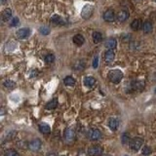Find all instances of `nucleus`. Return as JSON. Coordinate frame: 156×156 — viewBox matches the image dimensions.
Instances as JSON below:
<instances>
[{
	"label": "nucleus",
	"mask_w": 156,
	"mask_h": 156,
	"mask_svg": "<svg viewBox=\"0 0 156 156\" xmlns=\"http://www.w3.org/2000/svg\"><path fill=\"white\" fill-rule=\"evenodd\" d=\"M122 78L123 73L121 72V70H119V69H113V70L109 71V73H108V79L110 80V82L114 84H118L122 80Z\"/></svg>",
	"instance_id": "f257e3e1"
},
{
	"label": "nucleus",
	"mask_w": 156,
	"mask_h": 156,
	"mask_svg": "<svg viewBox=\"0 0 156 156\" xmlns=\"http://www.w3.org/2000/svg\"><path fill=\"white\" fill-rule=\"evenodd\" d=\"M94 13V7L92 5H85L81 11V16L84 20H88L91 18V16Z\"/></svg>",
	"instance_id": "f03ea898"
},
{
	"label": "nucleus",
	"mask_w": 156,
	"mask_h": 156,
	"mask_svg": "<svg viewBox=\"0 0 156 156\" xmlns=\"http://www.w3.org/2000/svg\"><path fill=\"white\" fill-rule=\"evenodd\" d=\"M142 145H143V140L140 138H134L130 142L131 149L135 150V151H138V149H140V147H142Z\"/></svg>",
	"instance_id": "7ed1b4c3"
},
{
	"label": "nucleus",
	"mask_w": 156,
	"mask_h": 156,
	"mask_svg": "<svg viewBox=\"0 0 156 156\" xmlns=\"http://www.w3.org/2000/svg\"><path fill=\"white\" fill-rule=\"evenodd\" d=\"M41 140L39 138H35V140H31V142H28V148L32 150V151H37L39 150V148L41 147Z\"/></svg>",
	"instance_id": "20e7f679"
},
{
	"label": "nucleus",
	"mask_w": 156,
	"mask_h": 156,
	"mask_svg": "<svg viewBox=\"0 0 156 156\" xmlns=\"http://www.w3.org/2000/svg\"><path fill=\"white\" fill-rule=\"evenodd\" d=\"M88 153L91 156H99L103 153V147L101 145H92L91 147H89Z\"/></svg>",
	"instance_id": "39448f33"
},
{
	"label": "nucleus",
	"mask_w": 156,
	"mask_h": 156,
	"mask_svg": "<svg viewBox=\"0 0 156 156\" xmlns=\"http://www.w3.org/2000/svg\"><path fill=\"white\" fill-rule=\"evenodd\" d=\"M103 20L107 23H112L113 21L115 20V14L113 12V10H106V11L103 13Z\"/></svg>",
	"instance_id": "423d86ee"
},
{
	"label": "nucleus",
	"mask_w": 156,
	"mask_h": 156,
	"mask_svg": "<svg viewBox=\"0 0 156 156\" xmlns=\"http://www.w3.org/2000/svg\"><path fill=\"white\" fill-rule=\"evenodd\" d=\"M64 138H66V140L68 142H73L74 138H75V133H74L72 129L70 128L66 129V131H64Z\"/></svg>",
	"instance_id": "0eeeda50"
},
{
	"label": "nucleus",
	"mask_w": 156,
	"mask_h": 156,
	"mask_svg": "<svg viewBox=\"0 0 156 156\" xmlns=\"http://www.w3.org/2000/svg\"><path fill=\"white\" fill-rule=\"evenodd\" d=\"M29 34H30V29L28 28H21V29H19V30L17 31V37H18L19 39L26 38V37L29 36Z\"/></svg>",
	"instance_id": "6e6552de"
},
{
	"label": "nucleus",
	"mask_w": 156,
	"mask_h": 156,
	"mask_svg": "<svg viewBox=\"0 0 156 156\" xmlns=\"http://www.w3.org/2000/svg\"><path fill=\"white\" fill-rule=\"evenodd\" d=\"M129 18V13L126 10H121L117 13V21L119 23H123V22L127 21Z\"/></svg>",
	"instance_id": "1a4fd4ad"
},
{
	"label": "nucleus",
	"mask_w": 156,
	"mask_h": 156,
	"mask_svg": "<svg viewBox=\"0 0 156 156\" xmlns=\"http://www.w3.org/2000/svg\"><path fill=\"white\" fill-rule=\"evenodd\" d=\"M115 58V54L113 50H107L105 53V61L106 63H112L113 60Z\"/></svg>",
	"instance_id": "9d476101"
},
{
	"label": "nucleus",
	"mask_w": 156,
	"mask_h": 156,
	"mask_svg": "<svg viewBox=\"0 0 156 156\" xmlns=\"http://www.w3.org/2000/svg\"><path fill=\"white\" fill-rule=\"evenodd\" d=\"M145 86V83L143 80H135L132 83V88L134 90H137V91H142Z\"/></svg>",
	"instance_id": "9b49d317"
},
{
	"label": "nucleus",
	"mask_w": 156,
	"mask_h": 156,
	"mask_svg": "<svg viewBox=\"0 0 156 156\" xmlns=\"http://www.w3.org/2000/svg\"><path fill=\"white\" fill-rule=\"evenodd\" d=\"M101 133L100 130L98 129H94V130H91V132L89 133V138L92 140H97L99 138H101Z\"/></svg>",
	"instance_id": "f8f14e48"
},
{
	"label": "nucleus",
	"mask_w": 156,
	"mask_h": 156,
	"mask_svg": "<svg viewBox=\"0 0 156 156\" xmlns=\"http://www.w3.org/2000/svg\"><path fill=\"white\" fill-rule=\"evenodd\" d=\"M105 46L108 49V50H113V49H115L116 46H117V41H116L114 38L107 39L105 43Z\"/></svg>",
	"instance_id": "ddd939ff"
},
{
	"label": "nucleus",
	"mask_w": 156,
	"mask_h": 156,
	"mask_svg": "<svg viewBox=\"0 0 156 156\" xmlns=\"http://www.w3.org/2000/svg\"><path fill=\"white\" fill-rule=\"evenodd\" d=\"M118 126H119V122L116 118L111 117L108 119V127H109L112 131H116L118 129Z\"/></svg>",
	"instance_id": "4468645a"
},
{
	"label": "nucleus",
	"mask_w": 156,
	"mask_h": 156,
	"mask_svg": "<svg viewBox=\"0 0 156 156\" xmlns=\"http://www.w3.org/2000/svg\"><path fill=\"white\" fill-rule=\"evenodd\" d=\"M73 42L74 44H76L77 46H81L84 44L85 39H84L83 35H81V34H76V35L73 36Z\"/></svg>",
	"instance_id": "2eb2a0df"
},
{
	"label": "nucleus",
	"mask_w": 156,
	"mask_h": 156,
	"mask_svg": "<svg viewBox=\"0 0 156 156\" xmlns=\"http://www.w3.org/2000/svg\"><path fill=\"white\" fill-rule=\"evenodd\" d=\"M11 16H12V11H11V9H9V8L5 9L1 13L2 21H4V22H7L8 20L11 19Z\"/></svg>",
	"instance_id": "dca6fc26"
},
{
	"label": "nucleus",
	"mask_w": 156,
	"mask_h": 156,
	"mask_svg": "<svg viewBox=\"0 0 156 156\" xmlns=\"http://www.w3.org/2000/svg\"><path fill=\"white\" fill-rule=\"evenodd\" d=\"M51 23L54 24H58V26H61V24H64V21L59 15H54L51 18Z\"/></svg>",
	"instance_id": "f3484780"
},
{
	"label": "nucleus",
	"mask_w": 156,
	"mask_h": 156,
	"mask_svg": "<svg viewBox=\"0 0 156 156\" xmlns=\"http://www.w3.org/2000/svg\"><path fill=\"white\" fill-rule=\"evenodd\" d=\"M84 84H85V86H87V87L92 88V87H94V85L96 84V79L94 77H92V76L85 77V79H84Z\"/></svg>",
	"instance_id": "a211bd4d"
},
{
	"label": "nucleus",
	"mask_w": 156,
	"mask_h": 156,
	"mask_svg": "<svg viewBox=\"0 0 156 156\" xmlns=\"http://www.w3.org/2000/svg\"><path fill=\"white\" fill-rule=\"evenodd\" d=\"M39 131H40L42 134H44V135H47V134H49L51 132V128L48 124L41 123V124L39 125Z\"/></svg>",
	"instance_id": "6ab92c4d"
},
{
	"label": "nucleus",
	"mask_w": 156,
	"mask_h": 156,
	"mask_svg": "<svg viewBox=\"0 0 156 156\" xmlns=\"http://www.w3.org/2000/svg\"><path fill=\"white\" fill-rule=\"evenodd\" d=\"M140 26H142V20L140 19L134 20L132 24H131V28H132L133 30H138V29L140 28Z\"/></svg>",
	"instance_id": "aec40b11"
},
{
	"label": "nucleus",
	"mask_w": 156,
	"mask_h": 156,
	"mask_svg": "<svg viewBox=\"0 0 156 156\" xmlns=\"http://www.w3.org/2000/svg\"><path fill=\"white\" fill-rule=\"evenodd\" d=\"M142 28H143V31H145V33H150V32L152 31V29H153L152 24L150 23V22L147 21L145 24H143Z\"/></svg>",
	"instance_id": "412c9836"
},
{
	"label": "nucleus",
	"mask_w": 156,
	"mask_h": 156,
	"mask_svg": "<svg viewBox=\"0 0 156 156\" xmlns=\"http://www.w3.org/2000/svg\"><path fill=\"white\" fill-rule=\"evenodd\" d=\"M101 40H103V34L99 31L94 32L93 33V41L95 42V43H100Z\"/></svg>",
	"instance_id": "4be33fe9"
},
{
	"label": "nucleus",
	"mask_w": 156,
	"mask_h": 156,
	"mask_svg": "<svg viewBox=\"0 0 156 156\" xmlns=\"http://www.w3.org/2000/svg\"><path fill=\"white\" fill-rule=\"evenodd\" d=\"M57 105H58V100H57V99H54V100L50 101L48 103H47L46 107H47V109H55L57 107Z\"/></svg>",
	"instance_id": "5701e85b"
},
{
	"label": "nucleus",
	"mask_w": 156,
	"mask_h": 156,
	"mask_svg": "<svg viewBox=\"0 0 156 156\" xmlns=\"http://www.w3.org/2000/svg\"><path fill=\"white\" fill-rule=\"evenodd\" d=\"M63 83H64V85H66V86H73L74 84H75V79L73 77H71V76H66L63 80Z\"/></svg>",
	"instance_id": "b1692460"
},
{
	"label": "nucleus",
	"mask_w": 156,
	"mask_h": 156,
	"mask_svg": "<svg viewBox=\"0 0 156 156\" xmlns=\"http://www.w3.org/2000/svg\"><path fill=\"white\" fill-rule=\"evenodd\" d=\"M3 85H4V87L7 89H14L15 86H16V83L12 80H5Z\"/></svg>",
	"instance_id": "393cba45"
},
{
	"label": "nucleus",
	"mask_w": 156,
	"mask_h": 156,
	"mask_svg": "<svg viewBox=\"0 0 156 156\" xmlns=\"http://www.w3.org/2000/svg\"><path fill=\"white\" fill-rule=\"evenodd\" d=\"M121 142H122L123 145H127V143H130L131 140H130V136L127 133H124L121 137Z\"/></svg>",
	"instance_id": "a878e982"
},
{
	"label": "nucleus",
	"mask_w": 156,
	"mask_h": 156,
	"mask_svg": "<svg viewBox=\"0 0 156 156\" xmlns=\"http://www.w3.org/2000/svg\"><path fill=\"white\" fill-rule=\"evenodd\" d=\"M4 156H19V153L15 149H8L5 151Z\"/></svg>",
	"instance_id": "bb28decb"
},
{
	"label": "nucleus",
	"mask_w": 156,
	"mask_h": 156,
	"mask_svg": "<svg viewBox=\"0 0 156 156\" xmlns=\"http://www.w3.org/2000/svg\"><path fill=\"white\" fill-rule=\"evenodd\" d=\"M39 31H40V33L43 34V35H48V34L50 33V28H47V26H41V28H39Z\"/></svg>",
	"instance_id": "cd10ccee"
},
{
	"label": "nucleus",
	"mask_w": 156,
	"mask_h": 156,
	"mask_svg": "<svg viewBox=\"0 0 156 156\" xmlns=\"http://www.w3.org/2000/svg\"><path fill=\"white\" fill-rule=\"evenodd\" d=\"M54 61H55V56L52 55V54H50V55H47L46 58H45V61L47 63H54Z\"/></svg>",
	"instance_id": "c85d7f7f"
},
{
	"label": "nucleus",
	"mask_w": 156,
	"mask_h": 156,
	"mask_svg": "<svg viewBox=\"0 0 156 156\" xmlns=\"http://www.w3.org/2000/svg\"><path fill=\"white\" fill-rule=\"evenodd\" d=\"M151 153V148L149 147H145L142 148V154L143 155H148Z\"/></svg>",
	"instance_id": "c756f323"
},
{
	"label": "nucleus",
	"mask_w": 156,
	"mask_h": 156,
	"mask_svg": "<svg viewBox=\"0 0 156 156\" xmlns=\"http://www.w3.org/2000/svg\"><path fill=\"white\" fill-rule=\"evenodd\" d=\"M19 18H13V20H12L11 21V24H10V26H12V28H13V26H17L19 24Z\"/></svg>",
	"instance_id": "7c9ffc66"
},
{
	"label": "nucleus",
	"mask_w": 156,
	"mask_h": 156,
	"mask_svg": "<svg viewBox=\"0 0 156 156\" xmlns=\"http://www.w3.org/2000/svg\"><path fill=\"white\" fill-rule=\"evenodd\" d=\"M98 66H99V57L97 56V57H95V59H94V61H93V68H97Z\"/></svg>",
	"instance_id": "2f4dec72"
},
{
	"label": "nucleus",
	"mask_w": 156,
	"mask_h": 156,
	"mask_svg": "<svg viewBox=\"0 0 156 156\" xmlns=\"http://www.w3.org/2000/svg\"><path fill=\"white\" fill-rule=\"evenodd\" d=\"M47 156H58V153L57 152H50L47 154Z\"/></svg>",
	"instance_id": "473e14b6"
},
{
	"label": "nucleus",
	"mask_w": 156,
	"mask_h": 156,
	"mask_svg": "<svg viewBox=\"0 0 156 156\" xmlns=\"http://www.w3.org/2000/svg\"><path fill=\"white\" fill-rule=\"evenodd\" d=\"M6 3V0H1V4H5Z\"/></svg>",
	"instance_id": "72a5a7b5"
},
{
	"label": "nucleus",
	"mask_w": 156,
	"mask_h": 156,
	"mask_svg": "<svg viewBox=\"0 0 156 156\" xmlns=\"http://www.w3.org/2000/svg\"><path fill=\"white\" fill-rule=\"evenodd\" d=\"M155 94H156V89H155Z\"/></svg>",
	"instance_id": "f704fd0d"
},
{
	"label": "nucleus",
	"mask_w": 156,
	"mask_h": 156,
	"mask_svg": "<svg viewBox=\"0 0 156 156\" xmlns=\"http://www.w3.org/2000/svg\"><path fill=\"white\" fill-rule=\"evenodd\" d=\"M125 156H128V155H125Z\"/></svg>",
	"instance_id": "c9c22d12"
}]
</instances>
